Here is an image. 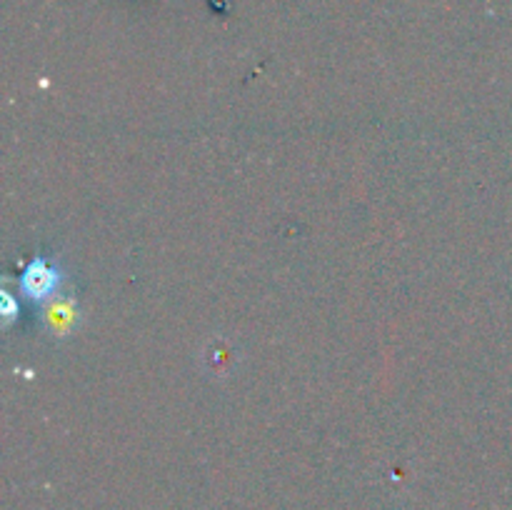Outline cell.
<instances>
[{"mask_svg": "<svg viewBox=\"0 0 512 510\" xmlns=\"http://www.w3.org/2000/svg\"><path fill=\"white\" fill-rule=\"evenodd\" d=\"M55 283H58V275L43 260H33L23 275L25 293L33 295V298H48V293H53Z\"/></svg>", "mask_w": 512, "mask_h": 510, "instance_id": "1", "label": "cell"}]
</instances>
